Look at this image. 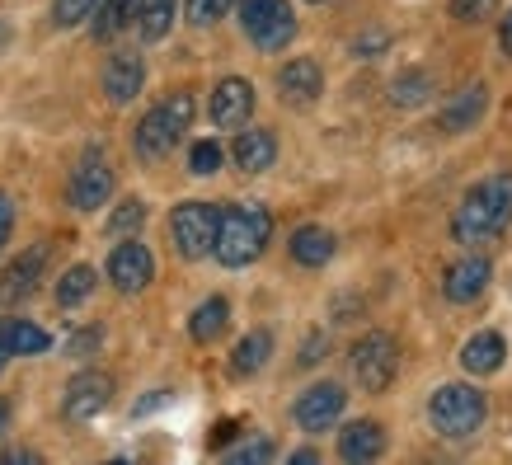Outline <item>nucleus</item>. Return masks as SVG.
Wrapping results in <instances>:
<instances>
[{"instance_id": "obj_1", "label": "nucleus", "mask_w": 512, "mask_h": 465, "mask_svg": "<svg viewBox=\"0 0 512 465\" xmlns=\"http://www.w3.org/2000/svg\"><path fill=\"white\" fill-rule=\"evenodd\" d=\"M512 226V174H489L480 184L470 188L461 207L451 212V235H456V245H484V240H494L498 231H508Z\"/></svg>"}, {"instance_id": "obj_2", "label": "nucleus", "mask_w": 512, "mask_h": 465, "mask_svg": "<svg viewBox=\"0 0 512 465\" xmlns=\"http://www.w3.org/2000/svg\"><path fill=\"white\" fill-rule=\"evenodd\" d=\"M268 240H273V217H268V207L245 202V207L221 212L217 245H212V254H217L226 268H245V264H254V259L264 254Z\"/></svg>"}, {"instance_id": "obj_3", "label": "nucleus", "mask_w": 512, "mask_h": 465, "mask_svg": "<svg viewBox=\"0 0 512 465\" xmlns=\"http://www.w3.org/2000/svg\"><path fill=\"white\" fill-rule=\"evenodd\" d=\"M489 419V400L484 390H475L470 381H451V386H437L433 400H428V423H433L442 437L451 442H466L475 437Z\"/></svg>"}, {"instance_id": "obj_4", "label": "nucleus", "mask_w": 512, "mask_h": 465, "mask_svg": "<svg viewBox=\"0 0 512 465\" xmlns=\"http://www.w3.org/2000/svg\"><path fill=\"white\" fill-rule=\"evenodd\" d=\"M193 94H184V90H174L165 104H156V109L146 113L137 123V155L141 160H165V155L179 146V137H184L188 127H193Z\"/></svg>"}, {"instance_id": "obj_5", "label": "nucleus", "mask_w": 512, "mask_h": 465, "mask_svg": "<svg viewBox=\"0 0 512 465\" xmlns=\"http://www.w3.org/2000/svg\"><path fill=\"white\" fill-rule=\"evenodd\" d=\"M353 376L357 386L367 390V395H381V390L395 381V372H400V348H395V339L390 334H381V329H372V334H362V339L353 343Z\"/></svg>"}, {"instance_id": "obj_6", "label": "nucleus", "mask_w": 512, "mask_h": 465, "mask_svg": "<svg viewBox=\"0 0 512 465\" xmlns=\"http://www.w3.org/2000/svg\"><path fill=\"white\" fill-rule=\"evenodd\" d=\"M240 24L264 52H282L296 38V15L287 0H240Z\"/></svg>"}, {"instance_id": "obj_7", "label": "nucleus", "mask_w": 512, "mask_h": 465, "mask_svg": "<svg viewBox=\"0 0 512 465\" xmlns=\"http://www.w3.org/2000/svg\"><path fill=\"white\" fill-rule=\"evenodd\" d=\"M217 221H221V207L212 202H179L170 217V235L184 259H207L212 245H217Z\"/></svg>"}, {"instance_id": "obj_8", "label": "nucleus", "mask_w": 512, "mask_h": 465, "mask_svg": "<svg viewBox=\"0 0 512 465\" xmlns=\"http://www.w3.org/2000/svg\"><path fill=\"white\" fill-rule=\"evenodd\" d=\"M113 404V376L109 372H80V376H71V386H66V400H62V409H66V419L71 423H85V419H94V414H104Z\"/></svg>"}, {"instance_id": "obj_9", "label": "nucleus", "mask_w": 512, "mask_h": 465, "mask_svg": "<svg viewBox=\"0 0 512 465\" xmlns=\"http://www.w3.org/2000/svg\"><path fill=\"white\" fill-rule=\"evenodd\" d=\"M151 278H156V259H151V249L137 245V240H123V245H113L109 254V282L118 287V292L137 296L151 287Z\"/></svg>"}, {"instance_id": "obj_10", "label": "nucleus", "mask_w": 512, "mask_h": 465, "mask_svg": "<svg viewBox=\"0 0 512 465\" xmlns=\"http://www.w3.org/2000/svg\"><path fill=\"white\" fill-rule=\"evenodd\" d=\"M343 404H348V395H343L339 381H320V386H311L301 400H296L292 419L306 428V433H325L329 423L343 419Z\"/></svg>"}, {"instance_id": "obj_11", "label": "nucleus", "mask_w": 512, "mask_h": 465, "mask_svg": "<svg viewBox=\"0 0 512 465\" xmlns=\"http://www.w3.org/2000/svg\"><path fill=\"white\" fill-rule=\"evenodd\" d=\"M249 118H254V85L245 76H226L212 90V123L221 132H240Z\"/></svg>"}, {"instance_id": "obj_12", "label": "nucleus", "mask_w": 512, "mask_h": 465, "mask_svg": "<svg viewBox=\"0 0 512 465\" xmlns=\"http://www.w3.org/2000/svg\"><path fill=\"white\" fill-rule=\"evenodd\" d=\"M66 198H71L76 212H94V207H104V202L113 198V170L99 160V155L80 160V170L71 174V184H66Z\"/></svg>"}, {"instance_id": "obj_13", "label": "nucleus", "mask_w": 512, "mask_h": 465, "mask_svg": "<svg viewBox=\"0 0 512 465\" xmlns=\"http://www.w3.org/2000/svg\"><path fill=\"white\" fill-rule=\"evenodd\" d=\"M43 268H47V245H29L19 259H10L5 273H0V301L15 306V301L33 296V287L43 282Z\"/></svg>"}, {"instance_id": "obj_14", "label": "nucleus", "mask_w": 512, "mask_h": 465, "mask_svg": "<svg viewBox=\"0 0 512 465\" xmlns=\"http://www.w3.org/2000/svg\"><path fill=\"white\" fill-rule=\"evenodd\" d=\"M484 287H489V259H484V254H466V259H456V264L442 273V296H447L451 306L480 301Z\"/></svg>"}, {"instance_id": "obj_15", "label": "nucleus", "mask_w": 512, "mask_h": 465, "mask_svg": "<svg viewBox=\"0 0 512 465\" xmlns=\"http://www.w3.org/2000/svg\"><path fill=\"white\" fill-rule=\"evenodd\" d=\"M484 109H489V85H484V80H475V85L456 90L447 104H442L437 127H442V132H451V137H461V132H470V127L480 123Z\"/></svg>"}, {"instance_id": "obj_16", "label": "nucleus", "mask_w": 512, "mask_h": 465, "mask_svg": "<svg viewBox=\"0 0 512 465\" xmlns=\"http://www.w3.org/2000/svg\"><path fill=\"white\" fill-rule=\"evenodd\" d=\"M146 85V62H141V52H113L109 66H104V94H109V104H132Z\"/></svg>"}, {"instance_id": "obj_17", "label": "nucleus", "mask_w": 512, "mask_h": 465, "mask_svg": "<svg viewBox=\"0 0 512 465\" xmlns=\"http://www.w3.org/2000/svg\"><path fill=\"white\" fill-rule=\"evenodd\" d=\"M325 90V71L311 62V57H292V62L278 71V94L287 104H315Z\"/></svg>"}, {"instance_id": "obj_18", "label": "nucleus", "mask_w": 512, "mask_h": 465, "mask_svg": "<svg viewBox=\"0 0 512 465\" xmlns=\"http://www.w3.org/2000/svg\"><path fill=\"white\" fill-rule=\"evenodd\" d=\"M231 155L245 174H264V170H273V160H278V137H273L268 127H240Z\"/></svg>"}, {"instance_id": "obj_19", "label": "nucleus", "mask_w": 512, "mask_h": 465, "mask_svg": "<svg viewBox=\"0 0 512 465\" xmlns=\"http://www.w3.org/2000/svg\"><path fill=\"white\" fill-rule=\"evenodd\" d=\"M503 357H508L503 334L480 329V334H470L466 348H461V367H466V376H494L498 367H503Z\"/></svg>"}, {"instance_id": "obj_20", "label": "nucleus", "mask_w": 512, "mask_h": 465, "mask_svg": "<svg viewBox=\"0 0 512 465\" xmlns=\"http://www.w3.org/2000/svg\"><path fill=\"white\" fill-rule=\"evenodd\" d=\"M381 451H386V433H381V423L376 419L343 423V433H339V456L343 461H376Z\"/></svg>"}, {"instance_id": "obj_21", "label": "nucleus", "mask_w": 512, "mask_h": 465, "mask_svg": "<svg viewBox=\"0 0 512 465\" xmlns=\"http://www.w3.org/2000/svg\"><path fill=\"white\" fill-rule=\"evenodd\" d=\"M292 259L301 268H325L329 259H334V231H325V226H301V231H292Z\"/></svg>"}, {"instance_id": "obj_22", "label": "nucleus", "mask_w": 512, "mask_h": 465, "mask_svg": "<svg viewBox=\"0 0 512 465\" xmlns=\"http://www.w3.org/2000/svg\"><path fill=\"white\" fill-rule=\"evenodd\" d=\"M268 357H273V334H268V329H249L245 339L235 343V353H231V376L264 372Z\"/></svg>"}, {"instance_id": "obj_23", "label": "nucleus", "mask_w": 512, "mask_h": 465, "mask_svg": "<svg viewBox=\"0 0 512 465\" xmlns=\"http://www.w3.org/2000/svg\"><path fill=\"white\" fill-rule=\"evenodd\" d=\"M137 10H141V0H104V5H94V38L109 43V38H118L123 29H132V24H137Z\"/></svg>"}, {"instance_id": "obj_24", "label": "nucleus", "mask_w": 512, "mask_h": 465, "mask_svg": "<svg viewBox=\"0 0 512 465\" xmlns=\"http://www.w3.org/2000/svg\"><path fill=\"white\" fill-rule=\"evenodd\" d=\"M0 339H5L10 357H33L52 348V339L38 325H29V320H0Z\"/></svg>"}, {"instance_id": "obj_25", "label": "nucleus", "mask_w": 512, "mask_h": 465, "mask_svg": "<svg viewBox=\"0 0 512 465\" xmlns=\"http://www.w3.org/2000/svg\"><path fill=\"white\" fill-rule=\"evenodd\" d=\"M226 320H231V306H226V296H207L198 310H193V320H188V334H193V343H212L226 329Z\"/></svg>"}, {"instance_id": "obj_26", "label": "nucleus", "mask_w": 512, "mask_h": 465, "mask_svg": "<svg viewBox=\"0 0 512 465\" xmlns=\"http://www.w3.org/2000/svg\"><path fill=\"white\" fill-rule=\"evenodd\" d=\"M433 90H437V80L428 71H400V76L390 80V104L395 109H419Z\"/></svg>"}, {"instance_id": "obj_27", "label": "nucleus", "mask_w": 512, "mask_h": 465, "mask_svg": "<svg viewBox=\"0 0 512 465\" xmlns=\"http://www.w3.org/2000/svg\"><path fill=\"white\" fill-rule=\"evenodd\" d=\"M170 24H174V0H141L137 29L146 43H160V38L170 33Z\"/></svg>"}, {"instance_id": "obj_28", "label": "nucleus", "mask_w": 512, "mask_h": 465, "mask_svg": "<svg viewBox=\"0 0 512 465\" xmlns=\"http://www.w3.org/2000/svg\"><path fill=\"white\" fill-rule=\"evenodd\" d=\"M94 282H99V278H94V268H90V264L66 268L62 282H57V306H66V310L80 306V301H85V296L94 292Z\"/></svg>"}, {"instance_id": "obj_29", "label": "nucleus", "mask_w": 512, "mask_h": 465, "mask_svg": "<svg viewBox=\"0 0 512 465\" xmlns=\"http://www.w3.org/2000/svg\"><path fill=\"white\" fill-rule=\"evenodd\" d=\"M498 15V0H451V19L456 24H484Z\"/></svg>"}, {"instance_id": "obj_30", "label": "nucleus", "mask_w": 512, "mask_h": 465, "mask_svg": "<svg viewBox=\"0 0 512 465\" xmlns=\"http://www.w3.org/2000/svg\"><path fill=\"white\" fill-rule=\"evenodd\" d=\"M94 5L99 0H52V19H57V29H76L80 19L94 15Z\"/></svg>"}, {"instance_id": "obj_31", "label": "nucleus", "mask_w": 512, "mask_h": 465, "mask_svg": "<svg viewBox=\"0 0 512 465\" xmlns=\"http://www.w3.org/2000/svg\"><path fill=\"white\" fill-rule=\"evenodd\" d=\"M188 170L193 174H217L221 170V146L217 141H193V151H188Z\"/></svg>"}, {"instance_id": "obj_32", "label": "nucleus", "mask_w": 512, "mask_h": 465, "mask_svg": "<svg viewBox=\"0 0 512 465\" xmlns=\"http://www.w3.org/2000/svg\"><path fill=\"white\" fill-rule=\"evenodd\" d=\"M235 0H188V24H198V29H207V24H217L226 10H231Z\"/></svg>"}, {"instance_id": "obj_33", "label": "nucleus", "mask_w": 512, "mask_h": 465, "mask_svg": "<svg viewBox=\"0 0 512 465\" xmlns=\"http://www.w3.org/2000/svg\"><path fill=\"white\" fill-rule=\"evenodd\" d=\"M141 221H146V207H141L137 198H127L123 207H118V212L109 217V231H113V235H132Z\"/></svg>"}, {"instance_id": "obj_34", "label": "nucleus", "mask_w": 512, "mask_h": 465, "mask_svg": "<svg viewBox=\"0 0 512 465\" xmlns=\"http://www.w3.org/2000/svg\"><path fill=\"white\" fill-rule=\"evenodd\" d=\"M278 456V447L268 442V437H254V442H245V447H235L231 451V461L235 465H254V461H273Z\"/></svg>"}, {"instance_id": "obj_35", "label": "nucleus", "mask_w": 512, "mask_h": 465, "mask_svg": "<svg viewBox=\"0 0 512 465\" xmlns=\"http://www.w3.org/2000/svg\"><path fill=\"white\" fill-rule=\"evenodd\" d=\"M10 231H15V202L0 193V249L10 245Z\"/></svg>"}, {"instance_id": "obj_36", "label": "nucleus", "mask_w": 512, "mask_h": 465, "mask_svg": "<svg viewBox=\"0 0 512 465\" xmlns=\"http://www.w3.org/2000/svg\"><path fill=\"white\" fill-rule=\"evenodd\" d=\"M94 348H99V329H85V334L71 339V357H90Z\"/></svg>"}, {"instance_id": "obj_37", "label": "nucleus", "mask_w": 512, "mask_h": 465, "mask_svg": "<svg viewBox=\"0 0 512 465\" xmlns=\"http://www.w3.org/2000/svg\"><path fill=\"white\" fill-rule=\"evenodd\" d=\"M0 461H5V465H38V461H43V456H38V451H24V447H15V451H0Z\"/></svg>"}, {"instance_id": "obj_38", "label": "nucleus", "mask_w": 512, "mask_h": 465, "mask_svg": "<svg viewBox=\"0 0 512 465\" xmlns=\"http://www.w3.org/2000/svg\"><path fill=\"white\" fill-rule=\"evenodd\" d=\"M498 52H503V57L512 62V10H508V19L498 24Z\"/></svg>"}, {"instance_id": "obj_39", "label": "nucleus", "mask_w": 512, "mask_h": 465, "mask_svg": "<svg viewBox=\"0 0 512 465\" xmlns=\"http://www.w3.org/2000/svg\"><path fill=\"white\" fill-rule=\"evenodd\" d=\"M320 353H325V339H311L306 348H301V367H315V362H320Z\"/></svg>"}, {"instance_id": "obj_40", "label": "nucleus", "mask_w": 512, "mask_h": 465, "mask_svg": "<svg viewBox=\"0 0 512 465\" xmlns=\"http://www.w3.org/2000/svg\"><path fill=\"white\" fill-rule=\"evenodd\" d=\"M376 47H386V33H367V38L357 43V57H367V52H376Z\"/></svg>"}, {"instance_id": "obj_41", "label": "nucleus", "mask_w": 512, "mask_h": 465, "mask_svg": "<svg viewBox=\"0 0 512 465\" xmlns=\"http://www.w3.org/2000/svg\"><path fill=\"white\" fill-rule=\"evenodd\" d=\"M315 461H320V451H311V447L292 451V465H315Z\"/></svg>"}, {"instance_id": "obj_42", "label": "nucleus", "mask_w": 512, "mask_h": 465, "mask_svg": "<svg viewBox=\"0 0 512 465\" xmlns=\"http://www.w3.org/2000/svg\"><path fill=\"white\" fill-rule=\"evenodd\" d=\"M235 428H240V423H217V433H212V442H217V447H221L226 437H235Z\"/></svg>"}, {"instance_id": "obj_43", "label": "nucleus", "mask_w": 512, "mask_h": 465, "mask_svg": "<svg viewBox=\"0 0 512 465\" xmlns=\"http://www.w3.org/2000/svg\"><path fill=\"white\" fill-rule=\"evenodd\" d=\"M10 414H15V409H10V400H0V433L10 428Z\"/></svg>"}, {"instance_id": "obj_44", "label": "nucleus", "mask_w": 512, "mask_h": 465, "mask_svg": "<svg viewBox=\"0 0 512 465\" xmlns=\"http://www.w3.org/2000/svg\"><path fill=\"white\" fill-rule=\"evenodd\" d=\"M5 362H10V348H5V339H0V372H5Z\"/></svg>"}, {"instance_id": "obj_45", "label": "nucleus", "mask_w": 512, "mask_h": 465, "mask_svg": "<svg viewBox=\"0 0 512 465\" xmlns=\"http://www.w3.org/2000/svg\"><path fill=\"white\" fill-rule=\"evenodd\" d=\"M311 5H325V0H311Z\"/></svg>"}]
</instances>
